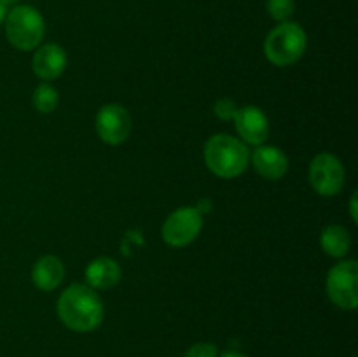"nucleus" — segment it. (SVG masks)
Listing matches in <instances>:
<instances>
[{
  "label": "nucleus",
  "instance_id": "nucleus-12",
  "mask_svg": "<svg viewBox=\"0 0 358 357\" xmlns=\"http://www.w3.org/2000/svg\"><path fill=\"white\" fill-rule=\"evenodd\" d=\"M65 276V266L56 255H44L35 262L31 270V280L41 290H52L62 284Z\"/></svg>",
  "mask_w": 358,
  "mask_h": 357
},
{
  "label": "nucleus",
  "instance_id": "nucleus-21",
  "mask_svg": "<svg viewBox=\"0 0 358 357\" xmlns=\"http://www.w3.org/2000/svg\"><path fill=\"white\" fill-rule=\"evenodd\" d=\"M220 357H247V356H243V354H240V352H226V354H222Z\"/></svg>",
  "mask_w": 358,
  "mask_h": 357
},
{
  "label": "nucleus",
  "instance_id": "nucleus-11",
  "mask_svg": "<svg viewBox=\"0 0 358 357\" xmlns=\"http://www.w3.org/2000/svg\"><path fill=\"white\" fill-rule=\"evenodd\" d=\"M34 72L41 79L51 80L56 79L63 74L66 66V52L62 46L58 44H45L34 55L31 59Z\"/></svg>",
  "mask_w": 358,
  "mask_h": 357
},
{
  "label": "nucleus",
  "instance_id": "nucleus-1",
  "mask_svg": "<svg viewBox=\"0 0 358 357\" xmlns=\"http://www.w3.org/2000/svg\"><path fill=\"white\" fill-rule=\"evenodd\" d=\"M58 317L72 331L90 332L103 321V303L93 287L73 284L59 296Z\"/></svg>",
  "mask_w": 358,
  "mask_h": 357
},
{
  "label": "nucleus",
  "instance_id": "nucleus-20",
  "mask_svg": "<svg viewBox=\"0 0 358 357\" xmlns=\"http://www.w3.org/2000/svg\"><path fill=\"white\" fill-rule=\"evenodd\" d=\"M6 16H7V6H3V4L0 2V24L6 21Z\"/></svg>",
  "mask_w": 358,
  "mask_h": 357
},
{
  "label": "nucleus",
  "instance_id": "nucleus-6",
  "mask_svg": "<svg viewBox=\"0 0 358 357\" xmlns=\"http://www.w3.org/2000/svg\"><path fill=\"white\" fill-rule=\"evenodd\" d=\"M203 226L201 212L198 209L184 206L164 220L163 238L171 247H185L196 240Z\"/></svg>",
  "mask_w": 358,
  "mask_h": 357
},
{
  "label": "nucleus",
  "instance_id": "nucleus-4",
  "mask_svg": "<svg viewBox=\"0 0 358 357\" xmlns=\"http://www.w3.org/2000/svg\"><path fill=\"white\" fill-rule=\"evenodd\" d=\"M44 18L35 7L16 6L6 16L7 41L20 51H31L44 38Z\"/></svg>",
  "mask_w": 358,
  "mask_h": 357
},
{
  "label": "nucleus",
  "instance_id": "nucleus-2",
  "mask_svg": "<svg viewBox=\"0 0 358 357\" xmlns=\"http://www.w3.org/2000/svg\"><path fill=\"white\" fill-rule=\"evenodd\" d=\"M247 146L241 140L234 136L219 133V135L210 136L205 147V161L206 167L222 178H233L243 174L248 167Z\"/></svg>",
  "mask_w": 358,
  "mask_h": 357
},
{
  "label": "nucleus",
  "instance_id": "nucleus-5",
  "mask_svg": "<svg viewBox=\"0 0 358 357\" xmlns=\"http://www.w3.org/2000/svg\"><path fill=\"white\" fill-rule=\"evenodd\" d=\"M327 294L332 303L345 310H355L358 304V268L353 259L338 262L327 275Z\"/></svg>",
  "mask_w": 358,
  "mask_h": 357
},
{
  "label": "nucleus",
  "instance_id": "nucleus-18",
  "mask_svg": "<svg viewBox=\"0 0 358 357\" xmlns=\"http://www.w3.org/2000/svg\"><path fill=\"white\" fill-rule=\"evenodd\" d=\"M213 112H215L217 118L224 119V121H231V119H234V115H236L238 108L233 100H229V98H222V100H219L215 104Z\"/></svg>",
  "mask_w": 358,
  "mask_h": 357
},
{
  "label": "nucleus",
  "instance_id": "nucleus-10",
  "mask_svg": "<svg viewBox=\"0 0 358 357\" xmlns=\"http://www.w3.org/2000/svg\"><path fill=\"white\" fill-rule=\"evenodd\" d=\"M252 163H254L255 172L268 181H278L289 170V160L285 153L273 146L257 147L252 156Z\"/></svg>",
  "mask_w": 358,
  "mask_h": 357
},
{
  "label": "nucleus",
  "instance_id": "nucleus-22",
  "mask_svg": "<svg viewBox=\"0 0 358 357\" xmlns=\"http://www.w3.org/2000/svg\"><path fill=\"white\" fill-rule=\"evenodd\" d=\"M0 2H2L3 6H14V4H17L20 0H0Z\"/></svg>",
  "mask_w": 358,
  "mask_h": 357
},
{
  "label": "nucleus",
  "instance_id": "nucleus-15",
  "mask_svg": "<svg viewBox=\"0 0 358 357\" xmlns=\"http://www.w3.org/2000/svg\"><path fill=\"white\" fill-rule=\"evenodd\" d=\"M58 105V91L51 84H41L34 93V107L42 114H49Z\"/></svg>",
  "mask_w": 358,
  "mask_h": 357
},
{
  "label": "nucleus",
  "instance_id": "nucleus-19",
  "mask_svg": "<svg viewBox=\"0 0 358 357\" xmlns=\"http://www.w3.org/2000/svg\"><path fill=\"white\" fill-rule=\"evenodd\" d=\"M357 192H353L352 195V200H350V214H352V219L353 223H357L358 219V214H357Z\"/></svg>",
  "mask_w": 358,
  "mask_h": 357
},
{
  "label": "nucleus",
  "instance_id": "nucleus-13",
  "mask_svg": "<svg viewBox=\"0 0 358 357\" xmlns=\"http://www.w3.org/2000/svg\"><path fill=\"white\" fill-rule=\"evenodd\" d=\"M86 280L93 289H110L121 280V268L112 258H98L86 268Z\"/></svg>",
  "mask_w": 358,
  "mask_h": 357
},
{
  "label": "nucleus",
  "instance_id": "nucleus-3",
  "mask_svg": "<svg viewBox=\"0 0 358 357\" xmlns=\"http://www.w3.org/2000/svg\"><path fill=\"white\" fill-rule=\"evenodd\" d=\"M306 44L308 38L303 27L294 21H283L266 37V58L276 66H289L303 58Z\"/></svg>",
  "mask_w": 358,
  "mask_h": 357
},
{
  "label": "nucleus",
  "instance_id": "nucleus-9",
  "mask_svg": "<svg viewBox=\"0 0 358 357\" xmlns=\"http://www.w3.org/2000/svg\"><path fill=\"white\" fill-rule=\"evenodd\" d=\"M234 125L241 139L252 146H262L269 136V122L261 108L248 105V107L238 108L234 115Z\"/></svg>",
  "mask_w": 358,
  "mask_h": 357
},
{
  "label": "nucleus",
  "instance_id": "nucleus-17",
  "mask_svg": "<svg viewBox=\"0 0 358 357\" xmlns=\"http://www.w3.org/2000/svg\"><path fill=\"white\" fill-rule=\"evenodd\" d=\"M219 356V350L213 343L208 342H201V343H196L192 345L191 349L185 350L184 357H217Z\"/></svg>",
  "mask_w": 358,
  "mask_h": 357
},
{
  "label": "nucleus",
  "instance_id": "nucleus-7",
  "mask_svg": "<svg viewBox=\"0 0 358 357\" xmlns=\"http://www.w3.org/2000/svg\"><path fill=\"white\" fill-rule=\"evenodd\" d=\"M310 182L318 195H338L345 186V168L341 161L329 153L315 156L310 164Z\"/></svg>",
  "mask_w": 358,
  "mask_h": 357
},
{
  "label": "nucleus",
  "instance_id": "nucleus-14",
  "mask_svg": "<svg viewBox=\"0 0 358 357\" xmlns=\"http://www.w3.org/2000/svg\"><path fill=\"white\" fill-rule=\"evenodd\" d=\"M320 244L325 254L332 255V258H343L348 254L352 240H350V233L346 231V227L332 224L322 231Z\"/></svg>",
  "mask_w": 358,
  "mask_h": 357
},
{
  "label": "nucleus",
  "instance_id": "nucleus-16",
  "mask_svg": "<svg viewBox=\"0 0 358 357\" xmlns=\"http://www.w3.org/2000/svg\"><path fill=\"white\" fill-rule=\"evenodd\" d=\"M266 9L273 20L283 23V21H289V18L296 10V2L294 0H266Z\"/></svg>",
  "mask_w": 358,
  "mask_h": 357
},
{
  "label": "nucleus",
  "instance_id": "nucleus-8",
  "mask_svg": "<svg viewBox=\"0 0 358 357\" xmlns=\"http://www.w3.org/2000/svg\"><path fill=\"white\" fill-rule=\"evenodd\" d=\"M96 132L105 144H122L131 132V118L128 111L117 104L103 105L96 115Z\"/></svg>",
  "mask_w": 358,
  "mask_h": 357
}]
</instances>
